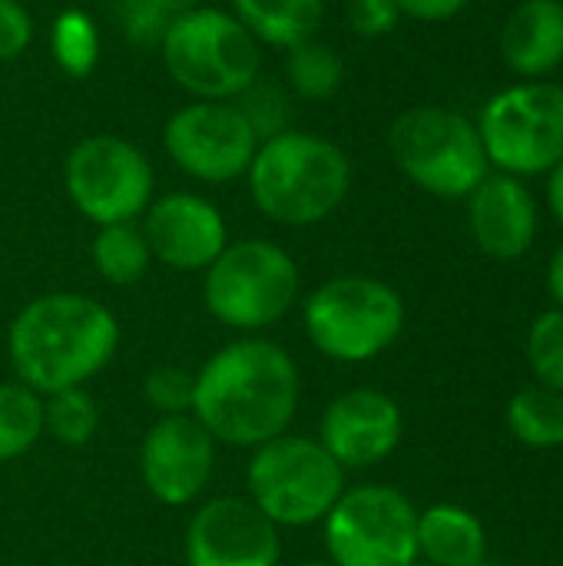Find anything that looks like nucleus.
Instances as JSON below:
<instances>
[{
	"label": "nucleus",
	"instance_id": "obj_19",
	"mask_svg": "<svg viewBox=\"0 0 563 566\" xmlns=\"http://www.w3.org/2000/svg\"><path fill=\"white\" fill-rule=\"evenodd\" d=\"M418 560L431 566H478L488 560V531L461 504L418 511Z\"/></svg>",
	"mask_w": 563,
	"mask_h": 566
},
{
	"label": "nucleus",
	"instance_id": "obj_16",
	"mask_svg": "<svg viewBox=\"0 0 563 566\" xmlns=\"http://www.w3.org/2000/svg\"><path fill=\"white\" fill-rule=\"evenodd\" d=\"M139 229L153 259L176 272H206L229 245L222 212L196 192H169L153 199Z\"/></svg>",
	"mask_w": 563,
	"mask_h": 566
},
{
	"label": "nucleus",
	"instance_id": "obj_22",
	"mask_svg": "<svg viewBox=\"0 0 563 566\" xmlns=\"http://www.w3.org/2000/svg\"><path fill=\"white\" fill-rule=\"evenodd\" d=\"M153 262L149 242L136 222H113L100 226L93 239V265L103 282L110 285H136Z\"/></svg>",
	"mask_w": 563,
	"mask_h": 566
},
{
	"label": "nucleus",
	"instance_id": "obj_10",
	"mask_svg": "<svg viewBox=\"0 0 563 566\" xmlns=\"http://www.w3.org/2000/svg\"><path fill=\"white\" fill-rule=\"evenodd\" d=\"M329 564L411 566L418 560V511L388 484H362L338 497L322 521Z\"/></svg>",
	"mask_w": 563,
	"mask_h": 566
},
{
	"label": "nucleus",
	"instance_id": "obj_1",
	"mask_svg": "<svg viewBox=\"0 0 563 566\" xmlns=\"http://www.w3.org/2000/svg\"><path fill=\"white\" fill-rule=\"evenodd\" d=\"M295 408V358L269 338L229 342L196 371L192 415L216 444L259 448L289 431Z\"/></svg>",
	"mask_w": 563,
	"mask_h": 566
},
{
	"label": "nucleus",
	"instance_id": "obj_2",
	"mask_svg": "<svg viewBox=\"0 0 563 566\" xmlns=\"http://www.w3.org/2000/svg\"><path fill=\"white\" fill-rule=\"evenodd\" d=\"M116 315L76 292H50L27 302L7 328V355L20 385L37 395L83 388L116 355Z\"/></svg>",
	"mask_w": 563,
	"mask_h": 566
},
{
	"label": "nucleus",
	"instance_id": "obj_23",
	"mask_svg": "<svg viewBox=\"0 0 563 566\" xmlns=\"http://www.w3.org/2000/svg\"><path fill=\"white\" fill-rule=\"evenodd\" d=\"M285 80L302 99H332L345 83V60L319 36L285 50Z\"/></svg>",
	"mask_w": 563,
	"mask_h": 566
},
{
	"label": "nucleus",
	"instance_id": "obj_3",
	"mask_svg": "<svg viewBox=\"0 0 563 566\" xmlns=\"http://www.w3.org/2000/svg\"><path fill=\"white\" fill-rule=\"evenodd\" d=\"M246 176L259 212L292 229L329 219L352 189L345 149L305 129H282L262 139Z\"/></svg>",
	"mask_w": 563,
	"mask_h": 566
},
{
	"label": "nucleus",
	"instance_id": "obj_25",
	"mask_svg": "<svg viewBox=\"0 0 563 566\" xmlns=\"http://www.w3.org/2000/svg\"><path fill=\"white\" fill-rule=\"evenodd\" d=\"M50 50L56 66L66 76H90L100 63V27L90 13L70 7L63 13H56L53 27H50Z\"/></svg>",
	"mask_w": 563,
	"mask_h": 566
},
{
	"label": "nucleus",
	"instance_id": "obj_27",
	"mask_svg": "<svg viewBox=\"0 0 563 566\" xmlns=\"http://www.w3.org/2000/svg\"><path fill=\"white\" fill-rule=\"evenodd\" d=\"M528 365L541 388L563 395V308H548L528 332Z\"/></svg>",
	"mask_w": 563,
	"mask_h": 566
},
{
	"label": "nucleus",
	"instance_id": "obj_13",
	"mask_svg": "<svg viewBox=\"0 0 563 566\" xmlns=\"http://www.w3.org/2000/svg\"><path fill=\"white\" fill-rule=\"evenodd\" d=\"M139 474L159 504L186 507L209 488L216 474V438L192 411L166 415L139 444Z\"/></svg>",
	"mask_w": 563,
	"mask_h": 566
},
{
	"label": "nucleus",
	"instance_id": "obj_7",
	"mask_svg": "<svg viewBox=\"0 0 563 566\" xmlns=\"http://www.w3.org/2000/svg\"><path fill=\"white\" fill-rule=\"evenodd\" d=\"M395 166L438 199H468L491 172L478 123L445 106H411L388 129Z\"/></svg>",
	"mask_w": 563,
	"mask_h": 566
},
{
	"label": "nucleus",
	"instance_id": "obj_36",
	"mask_svg": "<svg viewBox=\"0 0 563 566\" xmlns=\"http://www.w3.org/2000/svg\"><path fill=\"white\" fill-rule=\"evenodd\" d=\"M163 13H169V17H179V13H189V10H196V7H202V0H153Z\"/></svg>",
	"mask_w": 563,
	"mask_h": 566
},
{
	"label": "nucleus",
	"instance_id": "obj_31",
	"mask_svg": "<svg viewBox=\"0 0 563 566\" xmlns=\"http://www.w3.org/2000/svg\"><path fill=\"white\" fill-rule=\"evenodd\" d=\"M398 0H348V27L358 36H385L398 27Z\"/></svg>",
	"mask_w": 563,
	"mask_h": 566
},
{
	"label": "nucleus",
	"instance_id": "obj_6",
	"mask_svg": "<svg viewBox=\"0 0 563 566\" xmlns=\"http://www.w3.org/2000/svg\"><path fill=\"white\" fill-rule=\"evenodd\" d=\"M159 50L169 76L199 99H236L262 66L259 40L216 7L173 17Z\"/></svg>",
	"mask_w": 563,
	"mask_h": 566
},
{
	"label": "nucleus",
	"instance_id": "obj_4",
	"mask_svg": "<svg viewBox=\"0 0 563 566\" xmlns=\"http://www.w3.org/2000/svg\"><path fill=\"white\" fill-rule=\"evenodd\" d=\"M302 325L315 352L342 365H362L402 338L405 302L382 279L335 275L305 298Z\"/></svg>",
	"mask_w": 563,
	"mask_h": 566
},
{
	"label": "nucleus",
	"instance_id": "obj_17",
	"mask_svg": "<svg viewBox=\"0 0 563 566\" xmlns=\"http://www.w3.org/2000/svg\"><path fill=\"white\" fill-rule=\"evenodd\" d=\"M468 229L488 259L514 262L538 239V202L518 176L488 172L468 196Z\"/></svg>",
	"mask_w": 563,
	"mask_h": 566
},
{
	"label": "nucleus",
	"instance_id": "obj_9",
	"mask_svg": "<svg viewBox=\"0 0 563 566\" xmlns=\"http://www.w3.org/2000/svg\"><path fill=\"white\" fill-rule=\"evenodd\" d=\"M488 163L508 176H548L563 159V86L521 80L488 99L478 119Z\"/></svg>",
	"mask_w": 563,
	"mask_h": 566
},
{
	"label": "nucleus",
	"instance_id": "obj_12",
	"mask_svg": "<svg viewBox=\"0 0 563 566\" xmlns=\"http://www.w3.org/2000/svg\"><path fill=\"white\" fill-rule=\"evenodd\" d=\"M169 159L199 182H232L249 172L259 136L229 99H199L176 109L163 129Z\"/></svg>",
	"mask_w": 563,
	"mask_h": 566
},
{
	"label": "nucleus",
	"instance_id": "obj_34",
	"mask_svg": "<svg viewBox=\"0 0 563 566\" xmlns=\"http://www.w3.org/2000/svg\"><path fill=\"white\" fill-rule=\"evenodd\" d=\"M548 206L563 226V159L548 172Z\"/></svg>",
	"mask_w": 563,
	"mask_h": 566
},
{
	"label": "nucleus",
	"instance_id": "obj_37",
	"mask_svg": "<svg viewBox=\"0 0 563 566\" xmlns=\"http://www.w3.org/2000/svg\"><path fill=\"white\" fill-rule=\"evenodd\" d=\"M299 566H335V564H329V560H305V564H299Z\"/></svg>",
	"mask_w": 563,
	"mask_h": 566
},
{
	"label": "nucleus",
	"instance_id": "obj_24",
	"mask_svg": "<svg viewBox=\"0 0 563 566\" xmlns=\"http://www.w3.org/2000/svg\"><path fill=\"white\" fill-rule=\"evenodd\" d=\"M43 434V395L20 381L0 385V464L23 458Z\"/></svg>",
	"mask_w": 563,
	"mask_h": 566
},
{
	"label": "nucleus",
	"instance_id": "obj_39",
	"mask_svg": "<svg viewBox=\"0 0 563 566\" xmlns=\"http://www.w3.org/2000/svg\"><path fill=\"white\" fill-rule=\"evenodd\" d=\"M478 566H494V564H488V560H484V564H478Z\"/></svg>",
	"mask_w": 563,
	"mask_h": 566
},
{
	"label": "nucleus",
	"instance_id": "obj_32",
	"mask_svg": "<svg viewBox=\"0 0 563 566\" xmlns=\"http://www.w3.org/2000/svg\"><path fill=\"white\" fill-rule=\"evenodd\" d=\"M33 40L30 10L20 0H0V63L17 60Z\"/></svg>",
	"mask_w": 563,
	"mask_h": 566
},
{
	"label": "nucleus",
	"instance_id": "obj_11",
	"mask_svg": "<svg viewBox=\"0 0 563 566\" xmlns=\"http://www.w3.org/2000/svg\"><path fill=\"white\" fill-rule=\"evenodd\" d=\"M70 202L96 226L136 222L153 202V166L123 136L96 133L80 139L63 166Z\"/></svg>",
	"mask_w": 563,
	"mask_h": 566
},
{
	"label": "nucleus",
	"instance_id": "obj_38",
	"mask_svg": "<svg viewBox=\"0 0 563 566\" xmlns=\"http://www.w3.org/2000/svg\"><path fill=\"white\" fill-rule=\"evenodd\" d=\"M411 566H431V564H428V560H415V564H411Z\"/></svg>",
	"mask_w": 563,
	"mask_h": 566
},
{
	"label": "nucleus",
	"instance_id": "obj_20",
	"mask_svg": "<svg viewBox=\"0 0 563 566\" xmlns=\"http://www.w3.org/2000/svg\"><path fill=\"white\" fill-rule=\"evenodd\" d=\"M232 17L259 43L292 50L319 36L325 0H232Z\"/></svg>",
	"mask_w": 563,
	"mask_h": 566
},
{
	"label": "nucleus",
	"instance_id": "obj_30",
	"mask_svg": "<svg viewBox=\"0 0 563 566\" xmlns=\"http://www.w3.org/2000/svg\"><path fill=\"white\" fill-rule=\"evenodd\" d=\"M113 13L119 20L123 36L136 46H159L173 20L153 0H113Z\"/></svg>",
	"mask_w": 563,
	"mask_h": 566
},
{
	"label": "nucleus",
	"instance_id": "obj_5",
	"mask_svg": "<svg viewBox=\"0 0 563 566\" xmlns=\"http://www.w3.org/2000/svg\"><path fill=\"white\" fill-rule=\"evenodd\" d=\"M246 484L249 501L275 527H312L322 524L345 494V468L319 438L285 431L256 448Z\"/></svg>",
	"mask_w": 563,
	"mask_h": 566
},
{
	"label": "nucleus",
	"instance_id": "obj_21",
	"mask_svg": "<svg viewBox=\"0 0 563 566\" xmlns=\"http://www.w3.org/2000/svg\"><path fill=\"white\" fill-rule=\"evenodd\" d=\"M508 431L514 441L534 451H551L563 444V395L551 388H524L508 401L504 411Z\"/></svg>",
	"mask_w": 563,
	"mask_h": 566
},
{
	"label": "nucleus",
	"instance_id": "obj_29",
	"mask_svg": "<svg viewBox=\"0 0 563 566\" xmlns=\"http://www.w3.org/2000/svg\"><path fill=\"white\" fill-rule=\"evenodd\" d=\"M236 106H239V109L246 113V119L252 123L259 143L269 139V136H275V133H282V129H289V99H285V93L275 90V86H262V83L256 80V83H249V86L239 93V103H236Z\"/></svg>",
	"mask_w": 563,
	"mask_h": 566
},
{
	"label": "nucleus",
	"instance_id": "obj_33",
	"mask_svg": "<svg viewBox=\"0 0 563 566\" xmlns=\"http://www.w3.org/2000/svg\"><path fill=\"white\" fill-rule=\"evenodd\" d=\"M468 3H471V0H398L402 17H411V20H421V23L451 20V17H458Z\"/></svg>",
	"mask_w": 563,
	"mask_h": 566
},
{
	"label": "nucleus",
	"instance_id": "obj_14",
	"mask_svg": "<svg viewBox=\"0 0 563 566\" xmlns=\"http://www.w3.org/2000/svg\"><path fill=\"white\" fill-rule=\"evenodd\" d=\"M279 527L249 497H216L186 527L189 566H279Z\"/></svg>",
	"mask_w": 563,
	"mask_h": 566
},
{
	"label": "nucleus",
	"instance_id": "obj_8",
	"mask_svg": "<svg viewBox=\"0 0 563 566\" xmlns=\"http://www.w3.org/2000/svg\"><path fill=\"white\" fill-rule=\"evenodd\" d=\"M295 259L269 239H242L206 269L202 302L216 322L259 332L282 322L299 298Z\"/></svg>",
	"mask_w": 563,
	"mask_h": 566
},
{
	"label": "nucleus",
	"instance_id": "obj_18",
	"mask_svg": "<svg viewBox=\"0 0 563 566\" xmlns=\"http://www.w3.org/2000/svg\"><path fill=\"white\" fill-rule=\"evenodd\" d=\"M501 56L524 80H544L563 63V0H521L501 27Z\"/></svg>",
	"mask_w": 563,
	"mask_h": 566
},
{
	"label": "nucleus",
	"instance_id": "obj_35",
	"mask_svg": "<svg viewBox=\"0 0 563 566\" xmlns=\"http://www.w3.org/2000/svg\"><path fill=\"white\" fill-rule=\"evenodd\" d=\"M548 289L557 302V308H563V242L557 245L554 259H551V269H548Z\"/></svg>",
	"mask_w": 563,
	"mask_h": 566
},
{
	"label": "nucleus",
	"instance_id": "obj_26",
	"mask_svg": "<svg viewBox=\"0 0 563 566\" xmlns=\"http://www.w3.org/2000/svg\"><path fill=\"white\" fill-rule=\"evenodd\" d=\"M100 428V408L86 388H66L43 398V434L66 448H83Z\"/></svg>",
	"mask_w": 563,
	"mask_h": 566
},
{
	"label": "nucleus",
	"instance_id": "obj_15",
	"mask_svg": "<svg viewBox=\"0 0 563 566\" xmlns=\"http://www.w3.org/2000/svg\"><path fill=\"white\" fill-rule=\"evenodd\" d=\"M405 434L402 408L392 395L375 388H352L329 401L319 421L322 448L345 468L365 471L395 454Z\"/></svg>",
	"mask_w": 563,
	"mask_h": 566
},
{
	"label": "nucleus",
	"instance_id": "obj_28",
	"mask_svg": "<svg viewBox=\"0 0 563 566\" xmlns=\"http://www.w3.org/2000/svg\"><path fill=\"white\" fill-rule=\"evenodd\" d=\"M143 395L149 408L166 415H189L192 411V395H196V371L179 368V365H159L146 375Z\"/></svg>",
	"mask_w": 563,
	"mask_h": 566
}]
</instances>
